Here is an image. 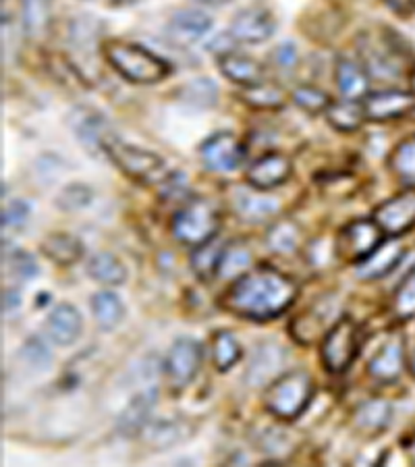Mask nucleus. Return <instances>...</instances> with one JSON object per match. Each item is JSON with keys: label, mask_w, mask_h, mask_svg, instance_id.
Returning <instances> with one entry per match:
<instances>
[{"label": "nucleus", "mask_w": 415, "mask_h": 467, "mask_svg": "<svg viewBox=\"0 0 415 467\" xmlns=\"http://www.w3.org/2000/svg\"><path fill=\"white\" fill-rule=\"evenodd\" d=\"M295 297V280L270 266H257L233 280L225 296V307L247 320H270L287 310Z\"/></svg>", "instance_id": "obj_1"}, {"label": "nucleus", "mask_w": 415, "mask_h": 467, "mask_svg": "<svg viewBox=\"0 0 415 467\" xmlns=\"http://www.w3.org/2000/svg\"><path fill=\"white\" fill-rule=\"evenodd\" d=\"M104 56L117 73L131 83H159L170 73L169 63L150 53L148 48L129 44V42H109L104 46Z\"/></svg>", "instance_id": "obj_2"}, {"label": "nucleus", "mask_w": 415, "mask_h": 467, "mask_svg": "<svg viewBox=\"0 0 415 467\" xmlns=\"http://www.w3.org/2000/svg\"><path fill=\"white\" fill-rule=\"evenodd\" d=\"M314 397V380L307 372L295 370L272 380L264 394L270 413L281 420H295L302 415Z\"/></svg>", "instance_id": "obj_3"}, {"label": "nucleus", "mask_w": 415, "mask_h": 467, "mask_svg": "<svg viewBox=\"0 0 415 467\" xmlns=\"http://www.w3.org/2000/svg\"><path fill=\"white\" fill-rule=\"evenodd\" d=\"M220 227V217L208 199H189L181 206L173 219V233L185 246L198 248L214 239Z\"/></svg>", "instance_id": "obj_4"}, {"label": "nucleus", "mask_w": 415, "mask_h": 467, "mask_svg": "<svg viewBox=\"0 0 415 467\" xmlns=\"http://www.w3.org/2000/svg\"><path fill=\"white\" fill-rule=\"evenodd\" d=\"M104 152L127 177H131L140 183L162 181V175L167 172V164H164L159 154L121 141L119 138H114V135L106 140Z\"/></svg>", "instance_id": "obj_5"}, {"label": "nucleus", "mask_w": 415, "mask_h": 467, "mask_svg": "<svg viewBox=\"0 0 415 467\" xmlns=\"http://www.w3.org/2000/svg\"><path fill=\"white\" fill-rule=\"evenodd\" d=\"M360 354V326L352 316H343L328 328L322 341V362L333 374L345 372Z\"/></svg>", "instance_id": "obj_6"}, {"label": "nucleus", "mask_w": 415, "mask_h": 467, "mask_svg": "<svg viewBox=\"0 0 415 467\" xmlns=\"http://www.w3.org/2000/svg\"><path fill=\"white\" fill-rule=\"evenodd\" d=\"M384 231L374 219L353 220L343 229L336 239V254L343 260L360 264L384 243Z\"/></svg>", "instance_id": "obj_7"}, {"label": "nucleus", "mask_w": 415, "mask_h": 467, "mask_svg": "<svg viewBox=\"0 0 415 467\" xmlns=\"http://www.w3.org/2000/svg\"><path fill=\"white\" fill-rule=\"evenodd\" d=\"M204 349L199 341L191 336H179L167 355V376L175 389H185L202 368Z\"/></svg>", "instance_id": "obj_8"}, {"label": "nucleus", "mask_w": 415, "mask_h": 467, "mask_svg": "<svg viewBox=\"0 0 415 467\" xmlns=\"http://www.w3.org/2000/svg\"><path fill=\"white\" fill-rule=\"evenodd\" d=\"M243 146L237 140V135L228 131H218L212 138H208L199 146V158H202L204 167L214 172H233L239 169L243 162Z\"/></svg>", "instance_id": "obj_9"}, {"label": "nucleus", "mask_w": 415, "mask_h": 467, "mask_svg": "<svg viewBox=\"0 0 415 467\" xmlns=\"http://www.w3.org/2000/svg\"><path fill=\"white\" fill-rule=\"evenodd\" d=\"M276 30V19L264 6H247L239 11L231 21L228 34L233 35L235 42L241 44H262L272 38Z\"/></svg>", "instance_id": "obj_10"}, {"label": "nucleus", "mask_w": 415, "mask_h": 467, "mask_svg": "<svg viewBox=\"0 0 415 467\" xmlns=\"http://www.w3.org/2000/svg\"><path fill=\"white\" fill-rule=\"evenodd\" d=\"M374 220L386 235L399 237L415 225V190L403 191L376 208Z\"/></svg>", "instance_id": "obj_11"}, {"label": "nucleus", "mask_w": 415, "mask_h": 467, "mask_svg": "<svg viewBox=\"0 0 415 467\" xmlns=\"http://www.w3.org/2000/svg\"><path fill=\"white\" fill-rule=\"evenodd\" d=\"M285 364H287V354H285L281 345L272 341L260 343L254 351L252 362L247 365L246 383L249 386H254V389L256 386L270 384L272 380L278 378V374H281Z\"/></svg>", "instance_id": "obj_12"}, {"label": "nucleus", "mask_w": 415, "mask_h": 467, "mask_svg": "<svg viewBox=\"0 0 415 467\" xmlns=\"http://www.w3.org/2000/svg\"><path fill=\"white\" fill-rule=\"evenodd\" d=\"M363 111L370 121H389L399 119L415 111V93L399 92V90H382L374 92L363 100Z\"/></svg>", "instance_id": "obj_13"}, {"label": "nucleus", "mask_w": 415, "mask_h": 467, "mask_svg": "<svg viewBox=\"0 0 415 467\" xmlns=\"http://www.w3.org/2000/svg\"><path fill=\"white\" fill-rule=\"evenodd\" d=\"M212 30V19L202 9H179L167 24L169 38L181 46H191Z\"/></svg>", "instance_id": "obj_14"}, {"label": "nucleus", "mask_w": 415, "mask_h": 467, "mask_svg": "<svg viewBox=\"0 0 415 467\" xmlns=\"http://www.w3.org/2000/svg\"><path fill=\"white\" fill-rule=\"evenodd\" d=\"M289 175H291L289 158L285 154L272 152V154L257 158L252 167L247 169L246 179H247V183L254 187V190L268 191V190H272V187L283 185L289 179Z\"/></svg>", "instance_id": "obj_15"}, {"label": "nucleus", "mask_w": 415, "mask_h": 467, "mask_svg": "<svg viewBox=\"0 0 415 467\" xmlns=\"http://www.w3.org/2000/svg\"><path fill=\"white\" fill-rule=\"evenodd\" d=\"M44 330L54 345L69 347V345H73L82 336L83 318L75 306L59 304L48 314Z\"/></svg>", "instance_id": "obj_16"}, {"label": "nucleus", "mask_w": 415, "mask_h": 467, "mask_svg": "<svg viewBox=\"0 0 415 467\" xmlns=\"http://www.w3.org/2000/svg\"><path fill=\"white\" fill-rule=\"evenodd\" d=\"M73 131L88 152H100V150H104L106 140L112 135L109 121L104 119V114L92 109H82L73 114Z\"/></svg>", "instance_id": "obj_17"}, {"label": "nucleus", "mask_w": 415, "mask_h": 467, "mask_svg": "<svg viewBox=\"0 0 415 467\" xmlns=\"http://www.w3.org/2000/svg\"><path fill=\"white\" fill-rule=\"evenodd\" d=\"M220 73H223L228 82L241 85V88H252L264 82V67L256 59L247 54L239 53H227L218 59Z\"/></svg>", "instance_id": "obj_18"}, {"label": "nucleus", "mask_w": 415, "mask_h": 467, "mask_svg": "<svg viewBox=\"0 0 415 467\" xmlns=\"http://www.w3.org/2000/svg\"><path fill=\"white\" fill-rule=\"evenodd\" d=\"M405 343L401 336H392L389 343H384L378 354L370 359L368 372L378 380H395L403 372L405 364Z\"/></svg>", "instance_id": "obj_19"}, {"label": "nucleus", "mask_w": 415, "mask_h": 467, "mask_svg": "<svg viewBox=\"0 0 415 467\" xmlns=\"http://www.w3.org/2000/svg\"><path fill=\"white\" fill-rule=\"evenodd\" d=\"M156 404V391H141L140 394L129 401V405L125 407V412L121 413L119 418V433L123 436H135L140 433H144L150 413H152Z\"/></svg>", "instance_id": "obj_20"}, {"label": "nucleus", "mask_w": 415, "mask_h": 467, "mask_svg": "<svg viewBox=\"0 0 415 467\" xmlns=\"http://www.w3.org/2000/svg\"><path fill=\"white\" fill-rule=\"evenodd\" d=\"M40 248L48 260L59 266H73L83 256V243L69 233H50L42 239Z\"/></svg>", "instance_id": "obj_21"}, {"label": "nucleus", "mask_w": 415, "mask_h": 467, "mask_svg": "<svg viewBox=\"0 0 415 467\" xmlns=\"http://www.w3.org/2000/svg\"><path fill=\"white\" fill-rule=\"evenodd\" d=\"M336 85L345 98L360 100L368 93L370 79L360 63L353 59H341L336 63Z\"/></svg>", "instance_id": "obj_22"}, {"label": "nucleus", "mask_w": 415, "mask_h": 467, "mask_svg": "<svg viewBox=\"0 0 415 467\" xmlns=\"http://www.w3.org/2000/svg\"><path fill=\"white\" fill-rule=\"evenodd\" d=\"M235 210H237L239 219L249 222H260L266 220L278 210V202L275 198L260 196L252 190H237L233 198Z\"/></svg>", "instance_id": "obj_23"}, {"label": "nucleus", "mask_w": 415, "mask_h": 467, "mask_svg": "<svg viewBox=\"0 0 415 467\" xmlns=\"http://www.w3.org/2000/svg\"><path fill=\"white\" fill-rule=\"evenodd\" d=\"M401 258H403V248L399 243H382L374 254L357 264V277L381 278L395 268Z\"/></svg>", "instance_id": "obj_24"}, {"label": "nucleus", "mask_w": 415, "mask_h": 467, "mask_svg": "<svg viewBox=\"0 0 415 467\" xmlns=\"http://www.w3.org/2000/svg\"><path fill=\"white\" fill-rule=\"evenodd\" d=\"M326 119L336 131L353 133L363 125V121H366V111H363V102H360V100L345 98L328 106Z\"/></svg>", "instance_id": "obj_25"}, {"label": "nucleus", "mask_w": 415, "mask_h": 467, "mask_svg": "<svg viewBox=\"0 0 415 467\" xmlns=\"http://www.w3.org/2000/svg\"><path fill=\"white\" fill-rule=\"evenodd\" d=\"M88 275L100 285L119 287L127 280V268L111 251H98L88 262Z\"/></svg>", "instance_id": "obj_26"}, {"label": "nucleus", "mask_w": 415, "mask_h": 467, "mask_svg": "<svg viewBox=\"0 0 415 467\" xmlns=\"http://www.w3.org/2000/svg\"><path fill=\"white\" fill-rule=\"evenodd\" d=\"M92 312L96 325L102 330H114L125 320V306L117 293L98 291L92 297Z\"/></svg>", "instance_id": "obj_27"}, {"label": "nucleus", "mask_w": 415, "mask_h": 467, "mask_svg": "<svg viewBox=\"0 0 415 467\" xmlns=\"http://www.w3.org/2000/svg\"><path fill=\"white\" fill-rule=\"evenodd\" d=\"M249 266H252V251H249L246 243L231 241L227 243L223 254H220L217 275L225 280H235L243 272H247Z\"/></svg>", "instance_id": "obj_28"}, {"label": "nucleus", "mask_w": 415, "mask_h": 467, "mask_svg": "<svg viewBox=\"0 0 415 467\" xmlns=\"http://www.w3.org/2000/svg\"><path fill=\"white\" fill-rule=\"evenodd\" d=\"M392 415V407L384 399H372L357 407L355 412V426L363 433H381L389 426Z\"/></svg>", "instance_id": "obj_29"}, {"label": "nucleus", "mask_w": 415, "mask_h": 467, "mask_svg": "<svg viewBox=\"0 0 415 467\" xmlns=\"http://www.w3.org/2000/svg\"><path fill=\"white\" fill-rule=\"evenodd\" d=\"M148 444L154 451H167L179 444L181 441L188 438V426H185L183 420H160L150 426L148 430Z\"/></svg>", "instance_id": "obj_30"}, {"label": "nucleus", "mask_w": 415, "mask_h": 467, "mask_svg": "<svg viewBox=\"0 0 415 467\" xmlns=\"http://www.w3.org/2000/svg\"><path fill=\"white\" fill-rule=\"evenodd\" d=\"M266 243L275 254H295L302 243V231L293 220H278L270 227Z\"/></svg>", "instance_id": "obj_31"}, {"label": "nucleus", "mask_w": 415, "mask_h": 467, "mask_svg": "<svg viewBox=\"0 0 415 467\" xmlns=\"http://www.w3.org/2000/svg\"><path fill=\"white\" fill-rule=\"evenodd\" d=\"M210 349H212V362L220 372L231 370L241 357V345L231 333H227V330L214 333Z\"/></svg>", "instance_id": "obj_32"}, {"label": "nucleus", "mask_w": 415, "mask_h": 467, "mask_svg": "<svg viewBox=\"0 0 415 467\" xmlns=\"http://www.w3.org/2000/svg\"><path fill=\"white\" fill-rule=\"evenodd\" d=\"M225 246H218L217 237L210 239L204 246H198L191 254V268L196 270L199 278H210L218 272L220 254H223Z\"/></svg>", "instance_id": "obj_33"}, {"label": "nucleus", "mask_w": 415, "mask_h": 467, "mask_svg": "<svg viewBox=\"0 0 415 467\" xmlns=\"http://www.w3.org/2000/svg\"><path fill=\"white\" fill-rule=\"evenodd\" d=\"M243 102H247L249 106L260 111H268V109H281L285 104V93L281 88L272 83H257L252 85V88H243L241 93Z\"/></svg>", "instance_id": "obj_34"}, {"label": "nucleus", "mask_w": 415, "mask_h": 467, "mask_svg": "<svg viewBox=\"0 0 415 467\" xmlns=\"http://www.w3.org/2000/svg\"><path fill=\"white\" fill-rule=\"evenodd\" d=\"M50 21L48 0H25L24 3V32L30 38L44 35Z\"/></svg>", "instance_id": "obj_35"}, {"label": "nucleus", "mask_w": 415, "mask_h": 467, "mask_svg": "<svg viewBox=\"0 0 415 467\" xmlns=\"http://www.w3.org/2000/svg\"><path fill=\"white\" fill-rule=\"evenodd\" d=\"M328 314H331V307H324V310L314 307L310 314L299 316V318L293 322V335H295V339L299 343H312L316 339L322 326H324Z\"/></svg>", "instance_id": "obj_36"}, {"label": "nucleus", "mask_w": 415, "mask_h": 467, "mask_svg": "<svg viewBox=\"0 0 415 467\" xmlns=\"http://www.w3.org/2000/svg\"><path fill=\"white\" fill-rule=\"evenodd\" d=\"M19 359L34 372H46L50 368V364H53V354H50L44 341L38 339V336H32V339H27L24 347H21Z\"/></svg>", "instance_id": "obj_37"}, {"label": "nucleus", "mask_w": 415, "mask_h": 467, "mask_svg": "<svg viewBox=\"0 0 415 467\" xmlns=\"http://www.w3.org/2000/svg\"><path fill=\"white\" fill-rule=\"evenodd\" d=\"M293 102H295L299 109L310 112V114H322L328 111V106L333 104V100L328 98V93H324L318 88H312V85H302L293 92Z\"/></svg>", "instance_id": "obj_38"}, {"label": "nucleus", "mask_w": 415, "mask_h": 467, "mask_svg": "<svg viewBox=\"0 0 415 467\" xmlns=\"http://www.w3.org/2000/svg\"><path fill=\"white\" fill-rule=\"evenodd\" d=\"M92 198H94V191H92L88 185L71 183L59 193V198H56V206H59L64 212H77V210H83L85 206H90Z\"/></svg>", "instance_id": "obj_39"}, {"label": "nucleus", "mask_w": 415, "mask_h": 467, "mask_svg": "<svg viewBox=\"0 0 415 467\" xmlns=\"http://www.w3.org/2000/svg\"><path fill=\"white\" fill-rule=\"evenodd\" d=\"M218 98V90L210 79H193L183 88V100L196 106H214Z\"/></svg>", "instance_id": "obj_40"}, {"label": "nucleus", "mask_w": 415, "mask_h": 467, "mask_svg": "<svg viewBox=\"0 0 415 467\" xmlns=\"http://www.w3.org/2000/svg\"><path fill=\"white\" fill-rule=\"evenodd\" d=\"M392 170L407 181H415V138L401 143L391 158Z\"/></svg>", "instance_id": "obj_41"}, {"label": "nucleus", "mask_w": 415, "mask_h": 467, "mask_svg": "<svg viewBox=\"0 0 415 467\" xmlns=\"http://www.w3.org/2000/svg\"><path fill=\"white\" fill-rule=\"evenodd\" d=\"M395 312L399 316H413L415 314V268L405 277L395 296Z\"/></svg>", "instance_id": "obj_42"}, {"label": "nucleus", "mask_w": 415, "mask_h": 467, "mask_svg": "<svg viewBox=\"0 0 415 467\" xmlns=\"http://www.w3.org/2000/svg\"><path fill=\"white\" fill-rule=\"evenodd\" d=\"M9 264H11V270L24 280H30L38 275V262H35V258L32 254H27L24 249L13 251L9 258Z\"/></svg>", "instance_id": "obj_43"}, {"label": "nucleus", "mask_w": 415, "mask_h": 467, "mask_svg": "<svg viewBox=\"0 0 415 467\" xmlns=\"http://www.w3.org/2000/svg\"><path fill=\"white\" fill-rule=\"evenodd\" d=\"M32 214V206L25 202V199H15V202H11L9 206L3 210V227L6 229H17V227H24L27 219H30Z\"/></svg>", "instance_id": "obj_44"}, {"label": "nucleus", "mask_w": 415, "mask_h": 467, "mask_svg": "<svg viewBox=\"0 0 415 467\" xmlns=\"http://www.w3.org/2000/svg\"><path fill=\"white\" fill-rule=\"evenodd\" d=\"M272 61L281 69H293L297 64V48L293 44H281L272 53Z\"/></svg>", "instance_id": "obj_45"}, {"label": "nucleus", "mask_w": 415, "mask_h": 467, "mask_svg": "<svg viewBox=\"0 0 415 467\" xmlns=\"http://www.w3.org/2000/svg\"><path fill=\"white\" fill-rule=\"evenodd\" d=\"M21 306V299H19V291L15 289H9L3 293V314L9 316L17 310V307Z\"/></svg>", "instance_id": "obj_46"}, {"label": "nucleus", "mask_w": 415, "mask_h": 467, "mask_svg": "<svg viewBox=\"0 0 415 467\" xmlns=\"http://www.w3.org/2000/svg\"><path fill=\"white\" fill-rule=\"evenodd\" d=\"M199 5H210V6H218V5H227L231 3V0H196Z\"/></svg>", "instance_id": "obj_47"}, {"label": "nucleus", "mask_w": 415, "mask_h": 467, "mask_svg": "<svg viewBox=\"0 0 415 467\" xmlns=\"http://www.w3.org/2000/svg\"><path fill=\"white\" fill-rule=\"evenodd\" d=\"M410 83H411V92L415 93V69L411 71V77H410Z\"/></svg>", "instance_id": "obj_48"}, {"label": "nucleus", "mask_w": 415, "mask_h": 467, "mask_svg": "<svg viewBox=\"0 0 415 467\" xmlns=\"http://www.w3.org/2000/svg\"><path fill=\"white\" fill-rule=\"evenodd\" d=\"M410 370H411V374L415 376V354L411 355V362H410Z\"/></svg>", "instance_id": "obj_49"}, {"label": "nucleus", "mask_w": 415, "mask_h": 467, "mask_svg": "<svg viewBox=\"0 0 415 467\" xmlns=\"http://www.w3.org/2000/svg\"><path fill=\"white\" fill-rule=\"evenodd\" d=\"M411 452H413V462H415V444H413V451Z\"/></svg>", "instance_id": "obj_50"}]
</instances>
